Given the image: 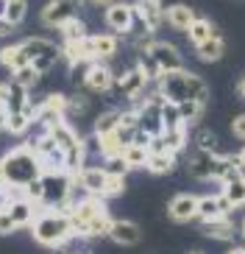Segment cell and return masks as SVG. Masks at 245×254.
Listing matches in <instances>:
<instances>
[{
	"instance_id": "obj_57",
	"label": "cell",
	"mask_w": 245,
	"mask_h": 254,
	"mask_svg": "<svg viewBox=\"0 0 245 254\" xmlns=\"http://www.w3.org/2000/svg\"><path fill=\"white\" fill-rule=\"evenodd\" d=\"M67 254H73V252H67Z\"/></svg>"
},
{
	"instance_id": "obj_56",
	"label": "cell",
	"mask_w": 245,
	"mask_h": 254,
	"mask_svg": "<svg viewBox=\"0 0 245 254\" xmlns=\"http://www.w3.org/2000/svg\"><path fill=\"white\" fill-rule=\"evenodd\" d=\"M190 254H203V252H190Z\"/></svg>"
},
{
	"instance_id": "obj_42",
	"label": "cell",
	"mask_w": 245,
	"mask_h": 254,
	"mask_svg": "<svg viewBox=\"0 0 245 254\" xmlns=\"http://www.w3.org/2000/svg\"><path fill=\"white\" fill-rule=\"evenodd\" d=\"M195 148H200V151H215V154H220V151H217V137L212 134V131H198V134H195Z\"/></svg>"
},
{
	"instance_id": "obj_16",
	"label": "cell",
	"mask_w": 245,
	"mask_h": 254,
	"mask_svg": "<svg viewBox=\"0 0 245 254\" xmlns=\"http://www.w3.org/2000/svg\"><path fill=\"white\" fill-rule=\"evenodd\" d=\"M8 215L14 218V224H17V229H22V226H31L34 224V218H37V212L42 207H39L34 198H28V195L22 193V195H14L11 201H8Z\"/></svg>"
},
{
	"instance_id": "obj_14",
	"label": "cell",
	"mask_w": 245,
	"mask_h": 254,
	"mask_svg": "<svg viewBox=\"0 0 245 254\" xmlns=\"http://www.w3.org/2000/svg\"><path fill=\"white\" fill-rule=\"evenodd\" d=\"M215 162H217V154L215 151H200L195 148V154L190 157L187 162V171L195 182H215Z\"/></svg>"
},
{
	"instance_id": "obj_28",
	"label": "cell",
	"mask_w": 245,
	"mask_h": 254,
	"mask_svg": "<svg viewBox=\"0 0 245 254\" xmlns=\"http://www.w3.org/2000/svg\"><path fill=\"white\" fill-rule=\"evenodd\" d=\"M0 64L6 70H20V67H25V64H31L25 56H22V51H20V42H14V45H3L0 48Z\"/></svg>"
},
{
	"instance_id": "obj_19",
	"label": "cell",
	"mask_w": 245,
	"mask_h": 254,
	"mask_svg": "<svg viewBox=\"0 0 245 254\" xmlns=\"http://www.w3.org/2000/svg\"><path fill=\"white\" fill-rule=\"evenodd\" d=\"M20 51H22V56H25L28 62L42 59V56H61L59 45H56V42H50V39H45V37H28V39H22Z\"/></svg>"
},
{
	"instance_id": "obj_4",
	"label": "cell",
	"mask_w": 245,
	"mask_h": 254,
	"mask_svg": "<svg viewBox=\"0 0 245 254\" xmlns=\"http://www.w3.org/2000/svg\"><path fill=\"white\" fill-rule=\"evenodd\" d=\"M50 134H53V140L59 142L61 154H64V171L78 173L84 165H87V142L81 140V134H78L67 120H61L59 126H53Z\"/></svg>"
},
{
	"instance_id": "obj_32",
	"label": "cell",
	"mask_w": 245,
	"mask_h": 254,
	"mask_svg": "<svg viewBox=\"0 0 245 254\" xmlns=\"http://www.w3.org/2000/svg\"><path fill=\"white\" fill-rule=\"evenodd\" d=\"M148 154H150V151L145 148V145L128 142L126 148H123V154H120V157L128 162V168H131V171H137V168H145V165H148Z\"/></svg>"
},
{
	"instance_id": "obj_34",
	"label": "cell",
	"mask_w": 245,
	"mask_h": 254,
	"mask_svg": "<svg viewBox=\"0 0 245 254\" xmlns=\"http://www.w3.org/2000/svg\"><path fill=\"white\" fill-rule=\"evenodd\" d=\"M25 14H28V0H6V14H3V20H6L8 25H22L25 23Z\"/></svg>"
},
{
	"instance_id": "obj_22",
	"label": "cell",
	"mask_w": 245,
	"mask_h": 254,
	"mask_svg": "<svg viewBox=\"0 0 245 254\" xmlns=\"http://www.w3.org/2000/svg\"><path fill=\"white\" fill-rule=\"evenodd\" d=\"M61 59L70 64V67H84L89 64V48H87V39H73V42H61L59 45Z\"/></svg>"
},
{
	"instance_id": "obj_3",
	"label": "cell",
	"mask_w": 245,
	"mask_h": 254,
	"mask_svg": "<svg viewBox=\"0 0 245 254\" xmlns=\"http://www.w3.org/2000/svg\"><path fill=\"white\" fill-rule=\"evenodd\" d=\"M28 229H31V238L37 240L39 246H48V249H59L70 240H75L73 229H70V215L61 212V209H39Z\"/></svg>"
},
{
	"instance_id": "obj_27",
	"label": "cell",
	"mask_w": 245,
	"mask_h": 254,
	"mask_svg": "<svg viewBox=\"0 0 245 254\" xmlns=\"http://www.w3.org/2000/svg\"><path fill=\"white\" fill-rule=\"evenodd\" d=\"M98 151L103 154V159H111V157H120L123 154V148H126V142H123V137L117 134V128L114 131H109V134H98Z\"/></svg>"
},
{
	"instance_id": "obj_20",
	"label": "cell",
	"mask_w": 245,
	"mask_h": 254,
	"mask_svg": "<svg viewBox=\"0 0 245 254\" xmlns=\"http://www.w3.org/2000/svg\"><path fill=\"white\" fill-rule=\"evenodd\" d=\"M195 11L187 3H170V6L164 8V20L162 23H167L173 31H181V34H187V28L193 25V20H195Z\"/></svg>"
},
{
	"instance_id": "obj_24",
	"label": "cell",
	"mask_w": 245,
	"mask_h": 254,
	"mask_svg": "<svg viewBox=\"0 0 245 254\" xmlns=\"http://www.w3.org/2000/svg\"><path fill=\"white\" fill-rule=\"evenodd\" d=\"M131 6L153 25V31L162 25V20H164V3L162 0H137V3H131Z\"/></svg>"
},
{
	"instance_id": "obj_25",
	"label": "cell",
	"mask_w": 245,
	"mask_h": 254,
	"mask_svg": "<svg viewBox=\"0 0 245 254\" xmlns=\"http://www.w3.org/2000/svg\"><path fill=\"white\" fill-rule=\"evenodd\" d=\"M145 168H148L153 176H164V173H170L173 168H176V154H170V151H150Z\"/></svg>"
},
{
	"instance_id": "obj_26",
	"label": "cell",
	"mask_w": 245,
	"mask_h": 254,
	"mask_svg": "<svg viewBox=\"0 0 245 254\" xmlns=\"http://www.w3.org/2000/svg\"><path fill=\"white\" fill-rule=\"evenodd\" d=\"M31 104V90L20 87V84L8 81V95H6V112H25V106Z\"/></svg>"
},
{
	"instance_id": "obj_15",
	"label": "cell",
	"mask_w": 245,
	"mask_h": 254,
	"mask_svg": "<svg viewBox=\"0 0 245 254\" xmlns=\"http://www.w3.org/2000/svg\"><path fill=\"white\" fill-rule=\"evenodd\" d=\"M87 48H89V59L92 62H106L111 56H117L120 51V39L117 34H92L87 37Z\"/></svg>"
},
{
	"instance_id": "obj_8",
	"label": "cell",
	"mask_w": 245,
	"mask_h": 254,
	"mask_svg": "<svg viewBox=\"0 0 245 254\" xmlns=\"http://www.w3.org/2000/svg\"><path fill=\"white\" fill-rule=\"evenodd\" d=\"M31 148L37 151L39 162H42V171H64V154H61L59 142L53 140L50 131H42L37 140L31 142Z\"/></svg>"
},
{
	"instance_id": "obj_47",
	"label": "cell",
	"mask_w": 245,
	"mask_h": 254,
	"mask_svg": "<svg viewBox=\"0 0 245 254\" xmlns=\"http://www.w3.org/2000/svg\"><path fill=\"white\" fill-rule=\"evenodd\" d=\"M11 31H14V25H8L6 20H3V17H0V39H6L8 34H11Z\"/></svg>"
},
{
	"instance_id": "obj_23",
	"label": "cell",
	"mask_w": 245,
	"mask_h": 254,
	"mask_svg": "<svg viewBox=\"0 0 245 254\" xmlns=\"http://www.w3.org/2000/svg\"><path fill=\"white\" fill-rule=\"evenodd\" d=\"M195 56H198L200 62H206V64H212V62H220L223 56H226V39H223L220 34H212L206 42L195 45Z\"/></svg>"
},
{
	"instance_id": "obj_31",
	"label": "cell",
	"mask_w": 245,
	"mask_h": 254,
	"mask_svg": "<svg viewBox=\"0 0 245 254\" xmlns=\"http://www.w3.org/2000/svg\"><path fill=\"white\" fill-rule=\"evenodd\" d=\"M120 115H123V109H106V112H100L95 118V123H92V134H109V131H114V128L120 126Z\"/></svg>"
},
{
	"instance_id": "obj_37",
	"label": "cell",
	"mask_w": 245,
	"mask_h": 254,
	"mask_svg": "<svg viewBox=\"0 0 245 254\" xmlns=\"http://www.w3.org/2000/svg\"><path fill=\"white\" fill-rule=\"evenodd\" d=\"M111 221H114V218H111L109 212H100L98 218H92L89 226H87V238H106L109 229H111Z\"/></svg>"
},
{
	"instance_id": "obj_29",
	"label": "cell",
	"mask_w": 245,
	"mask_h": 254,
	"mask_svg": "<svg viewBox=\"0 0 245 254\" xmlns=\"http://www.w3.org/2000/svg\"><path fill=\"white\" fill-rule=\"evenodd\" d=\"M220 193L226 195V201H229L234 209L245 207V176H237V179L220 185Z\"/></svg>"
},
{
	"instance_id": "obj_52",
	"label": "cell",
	"mask_w": 245,
	"mask_h": 254,
	"mask_svg": "<svg viewBox=\"0 0 245 254\" xmlns=\"http://www.w3.org/2000/svg\"><path fill=\"white\" fill-rule=\"evenodd\" d=\"M6 14V0H0V17Z\"/></svg>"
},
{
	"instance_id": "obj_2",
	"label": "cell",
	"mask_w": 245,
	"mask_h": 254,
	"mask_svg": "<svg viewBox=\"0 0 245 254\" xmlns=\"http://www.w3.org/2000/svg\"><path fill=\"white\" fill-rule=\"evenodd\" d=\"M156 87L162 92V98L178 104V101H198V104L206 106V98H209V90L203 78L190 70H176V73H164L156 78Z\"/></svg>"
},
{
	"instance_id": "obj_39",
	"label": "cell",
	"mask_w": 245,
	"mask_h": 254,
	"mask_svg": "<svg viewBox=\"0 0 245 254\" xmlns=\"http://www.w3.org/2000/svg\"><path fill=\"white\" fill-rule=\"evenodd\" d=\"M176 109H178V118H181L187 126H190V123H195V120L200 118V112H203V104H198V101H178Z\"/></svg>"
},
{
	"instance_id": "obj_13",
	"label": "cell",
	"mask_w": 245,
	"mask_h": 254,
	"mask_svg": "<svg viewBox=\"0 0 245 254\" xmlns=\"http://www.w3.org/2000/svg\"><path fill=\"white\" fill-rule=\"evenodd\" d=\"M198 198L200 195H195V193L173 195L170 204H167L170 221H176V224H190V221H195V218H198Z\"/></svg>"
},
{
	"instance_id": "obj_18",
	"label": "cell",
	"mask_w": 245,
	"mask_h": 254,
	"mask_svg": "<svg viewBox=\"0 0 245 254\" xmlns=\"http://www.w3.org/2000/svg\"><path fill=\"white\" fill-rule=\"evenodd\" d=\"M106 238L114 243V246H137L142 238L140 226L134 224V221H126V218H120V221H111V229Z\"/></svg>"
},
{
	"instance_id": "obj_17",
	"label": "cell",
	"mask_w": 245,
	"mask_h": 254,
	"mask_svg": "<svg viewBox=\"0 0 245 254\" xmlns=\"http://www.w3.org/2000/svg\"><path fill=\"white\" fill-rule=\"evenodd\" d=\"M200 232L212 240H231L237 235V224L229 215H217V218H200Z\"/></svg>"
},
{
	"instance_id": "obj_21",
	"label": "cell",
	"mask_w": 245,
	"mask_h": 254,
	"mask_svg": "<svg viewBox=\"0 0 245 254\" xmlns=\"http://www.w3.org/2000/svg\"><path fill=\"white\" fill-rule=\"evenodd\" d=\"M231 204L226 201V195L217 190V193H209V195H200L198 198V218H217V215H229L231 212Z\"/></svg>"
},
{
	"instance_id": "obj_36",
	"label": "cell",
	"mask_w": 245,
	"mask_h": 254,
	"mask_svg": "<svg viewBox=\"0 0 245 254\" xmlns=\"http://www.w3.org/2000/svg\"><path fill=\"white\" fill-rule=\"evenodd\" d=\"M34 120L28 118L25 112H8V120H6V131L11 137H25V131L31 128Z\"/></svg>"
},
{
	"instance_id": "obj_12",
	"label": "cell",
	"mask_w": 245,
	"mask_h": 254,
	"mask_svg": "<svg viewBox=\"0 0 245 254\" xmlns=\"http://www.w3.org/2000/svg\"><path fill=\"white\" fill-rule=\"evenodd\" d=\"M78 187H81V193L87 195H98V198H103V187H106V168L103 165H84L78 173H73Z\"/></svg>"
},
{
	"instance_id": "obj_30",
	"label": "cell",
	"mask_w": 245,
	"mask_h": 254,
	"mask_svg": "<svg viewBox=\"0 0 245 254\" xmlns=\"http://www.w3.org/2000/svg\"><path fill=\"white\" fill-rule=\"evenodd\" d=\"M212 34H217V31H215V23H212V20H206V17H195L193 25L187 28V37H190V42H193V45L206 42Z\"/></svg>"
},
{
	"instance_id": "obj_7",
	"label": "cell",
	"mask_w": 245,
	"mask_h": 254,
	"mask_svg": "<svg viewBox=\"0 0 245 254\" xmlns=\"http://www.w3.org/2000/svg\"><path fill=\"white\" fill-rule=\"evenodd\" d=\"M114 87H117V92L123 98H128L134 106H140L145 98H148V87L150 81L145 78V73H142L140 67H128L123 70V73L114 78Z\"/></svg>"
},
{
	"instance_id": "obj_10",
	"label": "cell",
	"mask_w": 245,
	"mask_h": 254,
	"mask_svg": "<svg viewBox=\"0 0 245 254\" xmlns=\"http://www.w3.org/2000/svg\"><path fill=\"white\" fill-rule=\"evenodd\" d=\"M75 11H78V3L75 0H48L39 11V23L45 28H59L67 20H73Z\"/></svg>"
},
{
	"instance_id": "obj_40",
	"label": "cell",
	"mask_w": 245,
	"mask_h": 254,
	"mask_svg": "<svg viewBox=\"0 0 245 254\" xmlns=\"http://www.w3.org/2000/svg\"><path fill=\"white\" fill-rule=\"evenodd\" d=\"M126 190V176L120 173H109L106 171V187H103V198H114Z\"/></svg>"
},
{
	"instance_id": "obj_53",
	"label": "cell",
	"mask_w": 245,
	"mask_h": 254,
	"mask_svg": "<svg viewBox=\"0 0 245 254\" xmlns=\"http://www.w3.org/2000/svg\"><path fill=\"white\" fill-rule=\"evenodd\" d=\"M240 95L245 98V78H243V81H240Z\"/></svg>"
},
{
	"instance_id": "obj_6",
	"label": "cell",
	"mask_w": 245,
	"mask_h": 254,
	"mask_svg": "<svg viewBox=\"0 0 245 254\" xmlns=\"http://www.w3.org/2000/svg\"><path fill=\"white\" fill-rule=\"evenodd\" d=\"M142 51H148V56L156 62V67H159L162 75L164 73H176V70H187L184 67V56H181V51H178L173 42H164V39L153 37Z\"/></svg>"
},
{
	"instance_id": "obj_44",
	"label": "cell",
	"mask_w": 245,
	"mask_h": 254,
	"mask_svg": "<svg viewBox=\"0 0 245 254\" xmlns=\"http://www.w3.org/2000/svg\"><path fill=\"white\" fill-rule=\"evenodd\" d=\"M11 232H17V224H14V218L8 215V209H3V212H0V235L6 238Z\"/></svg>"
},
{
	"instance_id": "obj_33",
	"label": "cell",
	"mask_w": 245,
	"mask_h": 254,
	"mask_svg": "<svg viewBox=\"0 0 245 254\" xmlns=\"http://www.w3.org/2000/svg\"><path fill=\"white\" fill-rule=\"evenodd\" d=\"M61 34V42H73V39H87L89 34H87V25H84V20L78 14L73 17V20H67L64 25H59L56 28Z\"/></svg>"
},
{
	"instance_id": "obj_11",
	"label": "cell",
	"mask_w": 245,
	"mask_h": 254,
	"mask_svg": "<svg viewBox=\"0 0 245 254\" xmlns=\"http://www.w3.org/2000/svg\"><path fill=\"white\" fill-rule=\"evenodd\" d=\"M131 17H134V6L131 3H109L103 6V23L111 34H117V37H126L128 28H131Z\"/></svg>"
},
{
	"instance_id": "obj_45",
	"label": "cell",
	"mask_w": 245,
	"mask_h": 254,
	"mask_svg": "<svg viewBox=\"0 0 245 254\" xmlns=\"http://www.w3.org/2000/svg\"><path fill=\"white\" fill-rule=\"evenodd\" d=\"M231 134L245 142V115H237V118L231 120Z\"/></svg>"
},
{
	"instance_id": "obj_1",
	"label": "cell",
	"mask_w": 245,
	"mask_h": 254,
	"mask_svg": "<svg viewBox=\"0 0 245 254\" xmlns=\"http://www.w3.org/2000/svg\"><path fill=\"white\" fill-rule=\"evenodd\" d=\"M3 179H6V187L22 193L31 182H37L42 176V162H39L37 151L31 148V142H22V145H14L8 148L3 157Z\"/></svg>"
},
{
	"instance_id": "obj_43",
	"label": "cell",
	"mask_w": 245,
	"mask_h": 254,
	"mask_svg": "<svg viewBox=\"0 0 245 254\" xmlns=\"http://www.w3.org/2000/svg\"><path fill=\"white\" fill-rule=\"evenodd\" d=\"M106 171L109 173H120V176H126L131 168H128V162L123 157H111V159H106Z\"/></svg>"
},
{
	"instance_id": "obj_55",
	"label": "cell",
	"mask_w": 245,
	"mask_h": 254,
	"mask_svg": "<svg viewBox=\"0 0 245 254\" xmlns=\"http://www.w3.org/2000/svg\"><path fill=\"white\" fill-rule=\"evenodd\" d=\"M240 159H243V165H245V145L240 148Z\"/></svg>"
},
{
	"instance_id": "obj_46",
	"label": "cell",
	"mask_w": 245,
	"mask_h": 254,
	"mask_svg": "<svg viewBox=\"0 0 245 254\" xmlns=\"http://www.w3.org/2000/svg\"><path fill=\"white\" fill-rule=\"evenodd\" d=\"M8 201H11V190L6 185H0V212L8 207Z\"/></svg>"
},
{
	"instance_id": "obj_9",
	"label": "cell",
	"mask_w": 245,
	"mask_h": 254,
	"mask_svg": "<svg viewBox=\"0 0 245 254\" xmlns=\"http://www.w3.org/2000/svg\"><path fill=\"white\" fill-rule=\"evenodd\" d=\"M84 92H95V95H103L114 87V73L106 67L103 62H89L84 64V78H81Z\"/></svg>"
},
{
	"instance_id": "obj_50",
	"label": "cell",
	"mask_w": 245,
	"mask_h": 254,
	"mask_svg": "<svg viewBox=\"0 0 245 254\" xmlns=\"http://www.w3.org/2000/svg\"><path fill=\"white\" fill-rule=\"evenodd\" d=\"M92 6H109V3H114V0H89Z\"/></svg>"
},
{
	"instance_id": "obj_35",
	"label": "cell",
	"mask_w": 245,
	"mask_h": 254,
	"mask_svg": "<svg viewBox=\"0 0 245 254\" xmlns=\"http://www.w3.org/2000/svg\"><path fill=\"white\" fill-rule=\"evenodd\" d=\"M39 78H42V73H39L34 64H25V67H20V70L11 73V81L20 84V87H25V90H34V87L39 84Z\"/></svg>"
},
{
	"instance_id": "obj_5",
	"label": "cell",
	"mask_w": 245,
	"mask_h": 254,
	"mask_svg": "<svg viewBox=\"0 0 245 254\" xmlns=\"http://www.w3.org/2000/svg\"><path fill=\"white\" fill-rule=\"evenodd\" d=\"M100 212H106L103 198H98V195H87V193H84L81 198H75L73 207L67 209V215H70V229H73V238H87L89 221H92V218H98Z\"/></svg>"
},
{
	"instance_id": "obj_54",
	"label": "cell",
	"mask_w": 245,
	"mask_h": 254,
	"mask_svg": "<svg viewBox=\"0 0 245 254\" xmlns=\"http://www.w3.org/2000/svg\"><path fill=\"white\" fill-rule=\"evenodd\" d=\"M0 185H6V179H3V162H0Z\"/></svg>"
},
{
	"instance_id": "obj_51",
	"label": "cell",
	"mask_w": 245,
	"mask_h": 254,
	"mask_svg": "<svg viewBox=\"0 0 245 254\" xmlns=\"http://www.w3.org/2000/svg\"><path fill=\"white\" fill-rule=\"evenodd\" d=\"M226 254H245V246H234V249H229Z\"/></svg>"
},
{
	"instance_id": "obj_48",
	"label": "cell",
	"mask_w": 245,
	"mask_h": 254,
	"mask_svg": "<svg viewBox=\"0 0 245 254\" xmlns=\"http://www.w3.org/2000/svg\"><path fill=\"white\" fill-rule=\"evenodd\" d=\"M6 120H8V112H6V106L0 104V131H6Z\"/></svg>"
},
{
	"instance_id": "obj_49",
	"label": "cell",
	"mask_w": 245,
	"mask_h": 254,
	"mask_svg": "<svg viewBox=\"0 0 245 254\" xmlns=\"http://www.w3.org/2000/svg\"><path fill=\"white\" fill-rule=\"evenodd\" d=\"M237 232H240V238L245 240V215H243V221H240V224H237Z\"/></svg>"
},
{
	"instance_id": "obj_41",
	"label": "cell",
	"mask_w": 245,
	"mask_h": 254,
	"mask_svg": "<svg viewBox=\"0 0 245 254\" xmlns=\"http://www.w3.org/2000/svg\"><path fill=\"white\" fill-rule=\"evenodd\" d=\"M181 123H184V120L178 118L176 104L164 98V101H162V126H164V128H176V126H181Z\"/></svg>"
},
{
	"instance_id": "obj_38",
	"label": "cell",
	"mask_w": 245,
	"mask_h": 254,
	"mask_svg": "<svg viewBox=\"0 0 245 254\" xmlns=\"http://www.w3.org/2000/svg\"><path fill=\"white\" fill-rule=\"evenodd\" d=\"M87 109H89V92H78V95L67 98L64 115L67 118H81V115H87Z\"/></svg>"
}]
</instances>
